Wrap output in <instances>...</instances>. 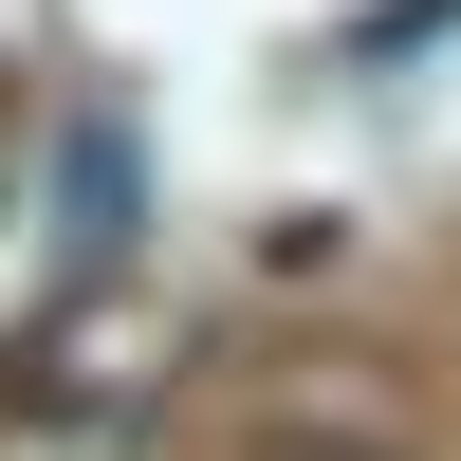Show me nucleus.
<instances>
[{
    "label": "nucleus",
    "instance_id": "f257e3e1",
    "mask_svg": "<svg viewBox=\"0 0 461 461\" xmlns=\"http://www.w3.org/2000/svg\"><path fill=\"white\" fill-rule=\"evenodd\" d=\"M130 203H148L130 130H111V111H74V130H56V240H74V258H130Z\"/></svg>",
    "mask_w": 461,
    "mask_h": 461
},
{
    "label": "nucleus",
    "instance_id": "f03ea898",
    "mask_svg": "<svg viewBox=\"0 0 461 461\" xmlns=\"http://www.w3.org/2000/svg\"><path fill=\"white\" fill-rule=\"evenodd\" d=\"M277 461H369V443H277Z\"/></svg>",
    "mask_w": 461,
    "mask_h": 461
}]
</instances>
